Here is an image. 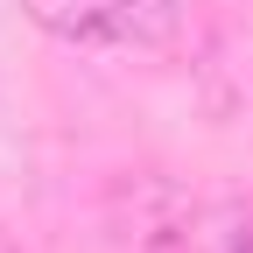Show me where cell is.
Segmentation results:
<instances>
[{"label": "cell", "mask_w": 253, "mask_h": 253, "mask_svg": "<svg viewBox=\"0 0 253 253\" xmlns=\"http://www.w3.org/2000/svg\"><path fill=\"white\" fill-rule=\"evenodd\" d=\"M197 253H253V204L225 197L197 218Z\"/></svg>", "instance_id": "3957f363"}, {"label": "cell", "mask_w": 253, "mask_h": 253, "mask_svg": "<svg viewBox=\"0 0 253 253\" xmlns=\"http://www.w3.org/2000/svg\"><path fill=\"white\" fill-rule=\"evenodd\" d=\"M197 204L183 197V183L176 176H126L120 190H113V225H120V239H134L141 253H162V246H176V239H197Z\"/></svg>", "instance_id": "6da1fadb"}, {"label": "cell", "mask_w": 253, "mask_h": 253, "mask_svg": "<svg viewBox=\"0 0 253 253\" xmlns=\"http://www.w3.org/2000/svg\"><path fill=\"white\" fill-rule=\"evenodd\" d=\"M21 14L56 42H120L126 0H21Z\"/></svg>", "instance_id": "7a4b0ae2"}, {"label": "cell", "mask_w": 253, "mask_h": 253, "mask_svg": "<svg viewBox=\"0 0 253 253\" xmlns=\"http://www.w3.org/2000/svg\"><path fill=\"white\" fill-rule=\"evenodd\" d=\"M0 253H21V246H14V239H7V232H0Z\"/></svg>", "instance_id": "277c9868"}]
</instances>
